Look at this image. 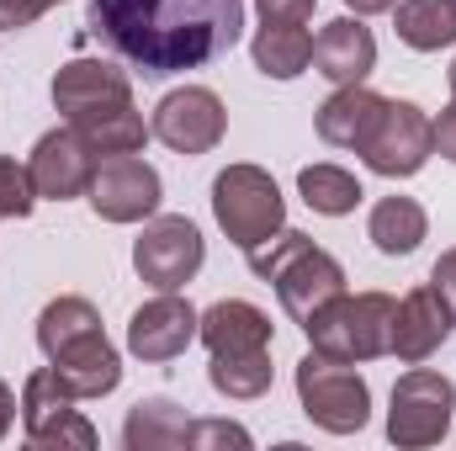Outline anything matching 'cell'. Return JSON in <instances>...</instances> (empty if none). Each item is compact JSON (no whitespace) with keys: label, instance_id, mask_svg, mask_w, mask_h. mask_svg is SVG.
I'll return each instance as SVG.
<instances>
[{"label":"cell","instance_id":"15","mask_svg":"<svg viewBox=\"0 0 456 451\" xmlns=\"http://www.w3.org/2000/svg\"><path fill=\"white\" fill-rule=\"evenodd\" d=\"M197 324H202V314H197L186 298L159 292V298H149V303L127 319V350H133L138 361H175V356L197 340Z\"/></svg>","mask_w":456,"mask_h":451},{"label":"cell","instance_id":"9","mask_svg":"<svg viewBox=\"0 0 456 451\" xmlns=\"http://www.w3.org/2000/svg\"><path fill=\"white\" fill-rule=\"evenodd\" d=\"M80 398H75V388L53 372V366H37L32 377H27V388H21V425H27V441L43 451H91L96 447V425L75 409Z\"/></svg>","mask_w":456,"mask_h":451},{"label":"cell","instance_id":"29","mask_svg":"<svg viewBox=\"0 0 456 451\" xmlns=\"http://www.w3.org/2000/svg\"><path fill=\"white\" fill-rule=\"evenodd\" d=\"M260 21H314L319 0H255Z\"/></svg>","mask_w":456,"mask_h":451},{"label":"cell","instance_id":"12","mask_svg":"<svg viewBox=\"0 0 456 451\" xmlns=\"http://www.w3.org/2000/svg\"><path fill=\"white\" fill-rule=\"evenodd\" d=\"M149 133H154L165 149H175V154H213L228 133V112H224V102H218V91H208V86H181V91H170V96L154 107Z\"/></svg>","mask_w":456,"mask_h":451},{"label":"cell","instance_id":"2","mask_svg":"<svg viewBox=\"0 0 456 451\" xmlns=\"http://www.w3.org/2000/svg\"><path fill=\"white\" fill-rule=\"evenodd\" d=\"M53 107L102 160L138 154L149 138V122L133 107V86L112 59H69L53 75Z\"/></svg>","mask_w":456,"mask_h":451},{"label":"cell","instance_id":"16","mask_svg":"<svg viewBox=\"0 0 456 451\" xmlns=\"http://www.w3.org/2000/svg\"><path fill=\"white\" fill-rule=\"evenodd\" d=\"M452 308H446V298L425 282V287H414L403 303H398V319H393V356L398 361H409V366H419V361H430L446 335H452Z\"/></svg>","mask_w":456,"mask_h":451},{"label":"cell","instance_id":"28","mask_svg":"<svg viewBox=\"0 0 456 451\" xmlns=\"http://www.w3.org/2000/svg\"><path fill=\"white\" fill-rule=\"evenodd\" d=\"M59 0H0V32H16V27H32L43 11H53Z\"/></svg>","mask_w":456,"mask_h":451},{"label":"cell","instance_id":"4","mask_svg":"<svg viewBox=\"0 0 456 451\" xmlns=\"http://www.w3.org/2000/svg\"><path fill=\"white\" fill-rule=\"evenodd\" d=\"M249 271L276 287L281 308H287L297 324H308L330 298L345 292V266L330 250H319L308 234H297V228H281V234H271L260 250H249Z\"/></svg>","mask_w":456,"mask_h":451},{"label":"cell","instance_id":"24","mask_svg":"<svg viewBox=\"0 0 456 451\" xmlns=\"http://www.w3.org/2000/svg\"><path fill=\"white\" fill-rule=\"evenodd\" d=\"M297 192H303V202H308L314 213H324V218L355 213V202L366 197L361 181H355L350 170H340V165H308V170L297 176Z\"/></svg>","mask_w":456,"mask_h":451},{"label":"cell","instance_id":"8","mask_svg":"<svg viewBox=\"0 0 456 451\" xmlns=\"http://www.w3.org/2000/svg\"><path fill=\"white\" fill-rule=\"evenodd\" d=\"M452 409H456V382L446 372L414 366L393 382V409H387V441L403 451L436 447L452 430Z\"/></svg>","mask_w":456,"mask_h":451},{"label":"cell","instance_id":"33","mask_svg":"<svg viewBox=\"0 0 456 451\" xmlns=\"http://www.w3.org/2000/svg\"><path fill=\"white\" fill-rule=\"evenodd\" d=\"M345 5H350L355 16H377V11H393L398 0H345Z\"/></svg>","mask_w":456,"mask_h":451},{"label":"cell","instance_id":"35","mask_svg":"<svg viewBox=\"0 0 456 451\" xmlns=\"http://www.w3.org/2000/svg\"><path fill=\"white\" fill-rule=\"evenodd\" d=\"M452 5H456V0H452Z\"/></svg>","mask_w":456,"mask_h":451},{"label":"cell","instance_id":"6","mask_svg":"<svg viewBox=\"0 0 456 451\" xmlns=\"http://www.w3.org/2000/svg\"><path fill=\"white\" fill-rule=\"evenodd\" d=\"M297 404L330 436H355L371 420V388L355 372V361L324 356V350H308L297 361Z\"/></svg>","mask_w":456,"mask_h":451},{"label":"cell","instance_id":"30","mask_svg":"<svg viewBox=\"0 0 456 451\" xmlns=\"http://www.w3.org/2000/svg\"><path fill=\"white\" fill-rule=\"evenodd\" d=\"M430 287L446 298V308H452V319H456V250H446V255L436 260V271H430Z\"/></svg>","mask_w":456,"mask_h":451},{"label":"cell","instance_id":"31","mask_svg":"<svg viewBox=\"0 0 456 451\" xmlns=\"http://www.w3.org/2000/svg\"><path fill=\"white\" fill-rule=\"evenodd\" d=\"M430 127H436V154H446V160L456 165V102H452L441 117H436Z\"/></svg>","mask_w":456,"mask_h":451},{"label":"cell","instance_id":"25","mask_svg":"<svg viewBox=\"0 0 456 451\" xmlns=\"http://www.w3.org/2000/svg\"><path fill=\"white\" fill-rule=\"evenodd\" d=\"M208 382L224 398H260L271 393V350H239V356H213Z\"/></svg>","mask_w":456,"mask_h":451},{"label":"cell","instance_id":"13","mask_svg":"<svg viewBox=\"0 0 456 451\" xmlns=\"http://www.w3.org/2000/svg\"><path fill=\"white\" fill-rule=\"evenodd\" d=\"M86 197H91L96 218H107V224H143V218L159 213L165 186H159V170L143 165L138 154H112V160L96 165Z\"/></svg>","mask_w":456,"mask_h":451},{"label":"cell","instance_id":"32","mask_svg":"<svg viewBox=\"0 0 456 451\" xmlns=\"http://www.w3.org/2000/svg\"><path fill=\"white\" fill-rule=\"evenodd\" d=\"M11 420H16V393H11V388L0 382V441L11 436Z\"/></svg>","mask_w":456,"mask_h":451},{"label":"cell","instance_id":"27","mask_svg":"<svg viewBox=\"0 0 456 451\" xmlns=\"http://www.w3.org/2000/svg\"><path fill=\"white\" fill-rule=\"evenodd\" d=\"M32 202H37V192H32L27 165L0 160V218H27V213H32Z\"/></svg>","mask_w":456,"mask_h":451},{"label":"cell","instance_id":"20","mask_svg":"<svg viewBox=\"0 0 456 451\" xmlns=\"http://www.w3.org/2000/svg\"><path fill=\"white\" fill-rule=\"evenodd\" d=\"M382 102H387V96H377V91H366V86H340V91L319 107V117H314V122H319V138L335 144V149H361V138L371 133Z\"/></svg>","mask_w":456,"mask_h":451},{"label":"cell","instance_id":"7","mask_svg":"<svg viewBox=\"0 0 456 451\" xmlns=\"http://www.w3.org/2000/svg\"><path fill=\"white\" fill-rule=\"evenodd\" d=\"M213 218L249 255L271 234L287 228V202H281L271 170H260V165H228L224 176L213 181Z\"/></svg>","mask_w":456,"mask_h":451},{"label":"cell","instance_id":"1","mask_svg":"<svg viewBox=\"0 0 456 451\" xmlns=\"http://www.w3.org/2000/svg\"><path fill=\"white\" fill-rule=\"evenodd\" d=\"M91 32L143 75H181L239 43L244 0H91Z\"/></svg>","mask_w":456,"mask_h":451},{"label":"cell","instance_id":"26","mask_svg":"<svg viewBox=\"0 0 456 451\" xmlns=\"http://www.w3.org/2000/svg\"><path fill=\"white\" fill-rule=\"evenodd\" d=\"M249 451V430L233 420H191L186 425V451Z\"/></svg>","mask_w":456,"mask_h":451},{"label":"cell","instance_id":"3","mask_svg":"<svg viewBox=\"0 0 456 451\" xmlns=\"http://www.w3.org/2000/svg\"><path fill=\"white\" fill-rule=\"evenodd\" d=\"M37 345L48 366L75 388V398H102L122 382V356L86 298H53L37 314Z\"/></svg>","mask_w":456,"mask_h":451},{"label":"cell","instance_id":"19","mask_svg":"<svg viewBox=\"0 0 456 451\" xmlns=\"http://www.w3.org/2000/svg\"><path fill=\"white\" fill-rule=\"evenodd\" d=\"M249 53L265 80H297L314 64V32H308V21H260Z\"/></svg>","mask_w":456,"mask_h":451},{"label":"cell","instance_id":"22","mask_svg":"<svg viewBox=\"0 0 456 451\" xmlns=\"http://www.w3.org/2000/svg\"><path fill=\"white\" fill-rule=\"evenodd\" d=\"M393 27L414 53H441L456 43V5L452 0H398Z\"/></svg>","mask_w":456,"mask_h":451},{"label":"cell","instance_id":"17","mask_svg":"<svg viewBox=\"0 0 456 451\" xmlns=\"http://www.w3.org/2000/svg\"><path fill=\"white\" fill-rule=\"evenodd\" d=\"M314 64L335 86H366V75L377 70V37H371V27H361L355 16L330 21L314 37Z\"/></svg>","mask_w":456,"mask_h":451},{"label":"cell","instance_id":"11","mask_svg":"<svg viewBox=\"0 0 456 451\" xmlns=\"http://www.w3.org/2000/svg\"><path fill=\"white\" fill-rule=\"evenodd\" d=\"M202 260H208L202 228L191 224V218H175V213L149 218L143 234L133 239V266H138V276L154 292H181L202 271Z\"/></svg>","mask_w":456,"mask_h":451},{"label":"cell","instance_id":"21","mask_svg":"<svg viewBox=\"0 0 456 451\" xmlns=\"http://www.w3.org/2000/svg\"><path fill=\"white\" fill-rule=\"evenodd\" d=\"M366 234H371V244L382 255H414L419 239L430 234V218H425V208L414 197H382L371 208V218H366Z\"/></svg>","mask_w":456,"mask_h":451},{"label":"cell","instance_id":"23","mask_svg":"<svg viewBox=\"0 0 456 451\" xmlns=\"http://www.w3.org/2000/svg\"><path fill=\"white\" fill-rule=\"evenodd\" d=\"M186 414L170 404V398H143L133 404L127 425H122V447L127 451H170V447H186Z\"/></svg>","mask_w":456,"mask_h":451},{"label":"cell","instance_id":"10","mask_svg":"<svg viewBox=\"0 0 456 451\" xmlns=\"http://www.w3.org/2000/svg\"><path fill=\"white\" fill-rule=\"evenodd\" d=\"M355 154L366 160V170H377L387 181H403V176H419L425 160L436 154V127L414 102H382V112H377L371 133L361 138Z\"/></svg>","mask_w":456,"mask_h":451},{"label":"cell","instance_id":"18","mask_svg":"<svg viewBox=\"0 0 456 451\" xmlns=\"http://www.w3.org/2000/svg\"><path fill=\"white\" fill-rule=\"evenodd\" d=\"M197 340L213 350V356H239V350H271V319L244 303V298H224L202 314Z\"/></svg>","mask_w":456,"mask_h":451},{"label":"cell","instance_id":"14","mask_svg":"<svg viewBox=\"0 0 456 451\" xmlns=\"http://www.w3.org/2000/svg\"><path fill=\"white\" fill-rule=\"evenodd\" d=\"M102 154L64 122L53 133H43L32 144V160H27V176H32V192L48 197V202H69V197H86L91 192V176H96Z\"/></svg>","mask_w":456,"mask_h":451},{"label":"cell","instance_id":"34","mask_svg":"<svg viewBox=\"0 0 456 451\" xmlns=\"http://www.w3.org/2000/svg\"><path fill=\"white\" fill-rule=\"evenodd\" d=\"M452 96H456V59H452Z\"/></svg>","mask_w":456,"mask_h":451},{"label":"cell","instance_id":"5","mask_svg":"<svg viewBox=\"0 0 456 451\" xmlns=\"http://www.w3.org/2000/svg\"><path fill=\"white\" fill-rule=\"evenodd\" d=\"M393 319H398V298H387V292H340L303 324V335H308L314 350L361 366V361L393 356Z\"/></svg>","mask_w":456,"mask_h":451}]
</instances>
